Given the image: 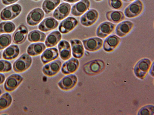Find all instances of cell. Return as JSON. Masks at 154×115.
<instances>
[{
    "label": "cell",
    "mask_w": 154,
    "mask_h": 115,
    "mask_svg": "<svg viewBox=\"0 0 154 115\" xmlns=\"http://www.w3.org/2000/svg\"><path fill=\"white\" fill-rule=\"evenodd\" d=\"M9 7L15 17L20 14L22 10L21 6L18 4H14Z\"/></svg>",
    "instance_id": "36"
},
{
    "label": "cell",
    "mask_w": 154,
    "mask_h": 115,
    "mask_svg": "<svg viewBox=\"0 0 154 115\" xmlns=\"http://www.w3.org/2000/svg\"><path fill=\"white\" fill-rule=\"evenodd\" d=\"M20 52V49L18 46L13 44L4 51L2 53V57L5 60H12L18 57Z\"/></svg>",
    "instance_id": "24"
},
{
    "label": "cell",
    "mask_w": 154,
    "mask_h": 115,
    "mask_svg": "<svg viewBox=\"0 0 154 115\" xmlns=\"http://www.w3.org/2000/svg\"><path fill=\"white\" fill-rule=\"evenodd\" d=\"M91 5L88 0H82L73 6L71 14L75 16H79L83 14L90 7Z\"/></svg>",
    "instance_id": "18"
},
{
    "label": "cell",
    "mask_w": 154,
    "mask_h": 115,
    "mask_svg": "<svg viewBox=\"0 0 154 115\" xmlns=\"http://www.w3.org/2000/svg\"><path fill=\"white\" fill-rule=\"evenodd\" d=\"M28 32V28L25 25H20L13 34V42L18 45L23 43L26 39Z\"/></svg>",
    "instance_id": "11"
},
{
    "label": "cell",
    "mask_w": 154,
    "mask_h": 115,
    "mask_svg": "<svg viewBox=\"0 0 154 115\" xmlns=\"http://www.w3.org/2000/svg\"><path fill=\"white\" fill-rule=\"evenodd\" d=\"M107 20L114 24H117L124 20L125 16L122 11L113 10L108 11L106 14Z\"/></svg>",
    "instance_id": "23"
},
{
    "label": "cell",
    "mask_w": 154,
    "mask_h": 115,
    "mask_svg": "<svg viewBox=\"0 0 154 115\" xmlns=\"http://www.w3.org/2000/svg\"><path fill=\"white\" fill-rule=\"evenodd\" d=\"M45 49V46L43 43H33L28 46L27 49V52L30 56H36L41 54Z\"/></svg>",
    "instance_id": "25"
},
{
    "label": "cell",
    "mask_w": 154,
    "mask_h": 115,
    "mask_svg": "<svg viewBox=\"0 0 154 115\" xmlns=\"http://www.w3.org/2000/svg\"><path fill=\"white\" fill-rule=\"evenodd\" d=\"M19 0H2V4L5 5H9L14 3Z\"/></svg>",
    "instance_id": "37"
},
{
    "label": "cell",
    "mask_w": 154,
    "mask_h": 115,
    "mask_svg": "<svg viewBox=\"0 0 154 115\" xmlns=\"http://www.w3.org/2000/svg\"><path fill=\"white\" fill-rule=\"evenodd\" d=\"M61 65L60 60H56L44 66L42 68V72L48 77L53 76L59 72Z\"/></svg>",
    "instance_id": "13"
},
{
    "label": "cell",
    "mask_w": 154,
    "mask_h": 115,
    "mask_svg": "<svg viewBox=\"0 0 154 115\" xmlns=\"http://www.w3.org/2000/svg\"><path fill=\"white\" fill-rule=\"evenodd\" d=\"M125 2H133L136 0H122Z\"/></svg>",
    "instance_id": "41"
},
{
    "label": "cell",
    "mask_w": 154,
    "mask_h": 115,
    "mask_svg": "<svg viewBox=\"0 0 154 115\" xmlns=\"http://www.w3.org/2000/svg\"><path fill=\"white\" fill-rule=\"evenodd\" d=\"M103 61L100 59H95L85 63L83 66L84 72L89 75L97 74L103 69L105 65Z\"/></svg>",
    "instance_id": "2"
},
{
    "label": "cell",
    "mask_w": 154,
    "mask_h": 115,
    "mask_svg": "<svg viewBox=\"0 0 154 115\" xmlns=\"http://www.w3.org/2000/svg\"><path fill=\"white\" fill-rule=\"evenodd\" d=\"M15 28V25L11 22L4 21L0 23V33H10Z\"/></svg>",
    "instance_id": "30"
},
{
    "label": "cell",
    "mask_w": 154,
    "mask_h": 115,
    "mask_svg": "<svg viewBox=\"0 0 154 115\" xmlns=\"http://www.w3.org/2000/svg\"><path fill=\"white\" fill-rule=\"evenodd\" d=\"M15 18L9 6L4 8L0 13V18L3 21L11 20Z\"/></svg>",
    "instance_id": "32"
},
{
    "label": "cell",
    "mask_w": 154,
    "mask_h": 115,
    "mask_svg": "<svg viewBox=\"0 0 154 115\" xmlns=\"http://www.w3.org/2000/svg\"><path fill=\"white\" fill-rule=\"evenodd\" d=\"M2 57V53L1 52H0V59Z\"/></svg>",
    "instance_id": "43"
},
{
    "label": "cell",
    "mask_w": 154,
    "mask_h": 115,
    "mask_svg": "<svg viewBox=\"0 0 154 115\" xmlns=\"http://www.w3.org/2000/svg\"><path fill=\"white\" fill-rule=\"evenodd\" d=\"M78 22L74 17H69L62 21L58 27L59 31L62 34L68 33L77 25Z\"/></svg>",
    "instance_id": "15"
},
{
    "label": "cell",
    "mask_w": 154,
    "mask_h": 115,
    "mask_svg": "<svg viewBox=\"0 0 154 115\" xmlns=\"http://www.w3.org/2000/svg\"><path fill=\"white\" fill-rule=\"evenodd\" d=\"M12 69L11 63L6 60H0V72H7Z\"/></svg>",
    "instance_id": "35"
},
{
    "label": "cell",
    "mask_w": 154,
    "mask_h": 115,
    "mask_svg": "<svg viewBox=\"0 0 154 115\" xmlns=\"http://www.w3.org/2000/svg\"><path fill=\"white\" fill-rule=\"evenodd\" d=\"M144 4L141 0H136L125 9L124 14L128 18H133L140 16L143 11Z\"/></svg>",
    "instance_id": "1"
},
{
    "label": "cell",
    "mask_w": 154,
    "mask_h": 115,
    "mask_svg": "<svg viewBox=\"0 0 154 115\" xmlns=\"http://www.w3.org/2000/svg\"><path fill=\"white\" fill-rule=\"evenodd\" d=\"M71 8V6L69 4L62 3L54 11L53 16L58 20H62L69 15Z\"/></svg>",
    "instance_id": "17"
},
{
    "label": "cell",
    "mask_w": 154,
    "mask_h": 115,
    "mask_svg": "<svg viewBox=\"0 0 154 115\" xmlns=\"http://www.w3.org/2000/svg\"><path fill=\"white\" fill-rule=\"evenodd\" d=\"M134 23L129 20L123 21L116 26L115 33L118 36L122 37L128 35L133 30Z\"/></svg>",
    "instance_id": "14"
},
{
    "label": "cell",
    "mask_w": 154,
    "mask_h": 115,
    "mask_svg": "<svg viewBox=\"0 0 154 115\" xmlns=\"http://www.w3.org/2000/svg\"><path fill=\"white\" fill-rule=\"evenodd\" d=\"M12 97L8 93L3 94L0 97V111L5 110L8 108L12 102Z\"/></svg>",
    "instance_id": "29"
},
{
    "label": "cell",
    "mask_w": 154,
    "mask_h": 115,
    "mask_svg": "<svg viewBox=\"0 0 154 115\" xmlns=\"http://www.w3.org/2000/svg\"><path fill=\"white\" fill-rule=\"evenodd\" d=\"M72 55L75 58H80L83 55L84 48L82 42L79 40L73 39L70 40Z\"/></svg>",
    "instance_id": "22"
},
{
    "label": "cell",
    "mask_w": 154,
    "mask_h": 115,
    "mask_svg": "<svg viewBox=\"0 0 154 115\" xmlns=\"http://www.w3.org/2000/svg\"><path fill=\"white\" fill-rule=\"evenodd\" d=\"M84 46L87 51L94 52L100 50L102 47L103 41L100 38L94 37L82 40Z\"/></svg>",
    "instance_id": "8"
},
{
    "label": "cell",
    "mask_w": 154,
    "mask_h": 115,
    "mask_svg": "<svg viewBox=\"0 0 154 115\" xmlns=\"http://www.w3.org/2000/svg\"><path fill=\"white\" fill-rule=\"evenodd\" d=\"M46 37V34L38 30L30 31L28 36V40L31 42H43Z\"/></svg>",
    "instance_id": "27"
},
{
    "label": "cell",
    "mask_w": 154,
    "mask_h": 115,
    "mask_svg": "<svg viewBox=\"0 0 154 115\" xmlns=\"http://www.w3.org/2000/svg\"><path fill=\"white\" fill-rule=\"evenodd\" d=\"M99 17L98 12L95 9H91L81 17L80 22L84 26L89 27L95 24L98 20Z\"/></svg>",
    "instance_id": "6"
},
{
    "label": "cell",
    "mask_w": 154,
    "mask_h": 115,
    "mask_svg": "<svg viewBox=\"0 0 154 115\" xmlns=\"http://www.w3.org/2000/svg\"><path fill=\"white\" fill-rule=\"evenodd\" d=\"M153 65H152V66L151 67V69L150 70V73L153 76Z\"/></svg>",
    "instance_id": "40"
},
{
    "label": "cell",
    "mask_w": 154,
    "mask_h": 115,
    "mask_svg": "<svg viewBox=\"0 0 154 115\" xmlns=\"http://www.w3.org/2000/svg\"><path fill=\"white\" fill-rule=\"evenodd\" d=\"M58 25V22L56 19L52 17H48L44 19L39 24L38 28L45 32L54 29Z\"/></svg>",
    "instance_id": "21"
},
{
    "label": "cell",
    "mask_w": 154,
    "mask_h": 115,
    "mask_svg": "<svg viewBox=\"0 0 154 115\" xmlns=\"http://www.w3.org/2000/svg\"><path fill=\"white\" fill-rule=\"evenodd\" d=\"M151 62L147 58L140 60L135 66L134 72L135 75L141 79H143L149 69Z\"/></svg>",
    "instance_id": "4"
},
{
    "label": "cell",
    "mask_w": 154,
    "mask_h": 115,
    "mask_svg": "<svg viewBox=\"0 0 154 115\" xmlns=\"http://www.w3.org/2000/svg\"><path fill=\"white\" fill-rule=\"evenodd\" d=\"M79 65V60L76 58H72L63 64L61 72L66 75L73 73L77 70Z\"/></svg>",
    "instance_id": "16"
},
{
    "label": "cell",
    "mask_w": 154,
    "mask_h": 115,
    "mask_svg": "<svg viewBox=\"0 0 154 115\" xmlns=\"http://www.w3.org/2000/svg\"><path fill=\"white\" fill-rule=\"evenodd\" d=\"M60 0H45L42 4V8L46 14L52 11L59 4Z\"/></svg>",
    "instance_id": "28"
},
{
    "label": "cell",
    "mask_w": 154,
    "mask_h": 115,
    "mask_svg": "<svg viewBox=\"0 0 154 115\" xmlns=\"http://www.w3.org/2000/svg\"><path fill=\"white\" fill-rule=\"evenodd\" d=\"M59 56L57 49L56 48L47 49L42 54L41 59L44 64L56 59Z\"/></svg>",
    "instance_id": "20"
},
{
    "label": "cell",
    "mask_w": 154,
    "mask_h": 115,
    "mask_svg": "<svg viewBox=\"0 0 154 115\" xmlns=\"http://www.w3.org/2000/svg\"><path fill=\"white\" fill-rule=\"evenodd\" d=\"M94 0L97 2H100V1H103V0Z\"/></svg>",
    "instance_id": "42"
},
{
    "label": "cell",
    "mask_w": 154,
    "mask_h": 115,
    "mask_svg": "<svg viewBox=\"0 0 154 115\" xmlns=\"http://www.w3.org/2000/svg\"><path fill=\"white\" fill-rule=\"evenodd\" d=\"M108 3L110 7L113 10H121L123 6L122 0H108Z\"/></svg>",
    "instance_id": "33"
},
{
    "label": "cell",
    "mask_w": 154,
    "mask_h": 115,
    "mask_svg": "<svg viewBox=\"0 0 154 115\" xmlns=\"http://www.w3.org/2000/svg\"><path fill=\"white\" fill-rule=\"evenodd\" d=\"M78 82L77 76L74 74L67 75L63 77L58 83L57 85L61 90L68 91L73 89Z\"/></svg>",
    "instance_id": "5"
},
{
    "label": "cell",
    "mask_w": 154,
    "mask_h": 115,
    "mask_svg": "<svg viewBox=\"0 0 154 115\" xmlns=\"http://www.w3.org/2000/svg\"><path fill=\"white\" fill-rule=\"evenodd\" d=\"M44 16V13L41 9H34L27 15L26 19L27 23L30 26L36 25L42 20Z\"/></svg>",
    "instance_id": "10"
},
{
    "label": "cell",
    "mask_w": 154,
    "mask_h": 115,
    "mask_svg": "<svg viewBox=\"0 0 154 115\" xmlns=\"http://www.w3.org/2000/svg\"><path fill=\"white\" fill-rule=\"evenodd\" d=\"M61 38V35L59 31H54L48 36L45 42V45L47 47H53L57 44Z\"/></svg>",
    "instance_id": "26"
},
{
    "label": "cell",
    "mask_w": 154,
    "mask_h": 115,
    "mask_svg": "<svg viewBox=\"0 0 154 115\" xmlns=\"http://www.w3.org/2000/svg\"><path fill=\"white\" fill-rule=\"evenodd\" d=\"M154 112V106L147 105L142 108L138 112V115H152Z\"/></svg>",
    "instance_id": "34"
},
{
    "label": "cell",
    "mask_w": 154,
    "mask_h": 115,
    "mask_svg": "<svg viewBox=\"0 0 154 115\" xmlns=\"http://www.w3.org/2000/svg\"><path fill=\"white\" fill-rule=\"evenodd\" d=\"M5 79V75L3 74L0 73V85L3 83Z\"/></svg>",
    "instance_id": "38"
},
{
    "label": "cell",
    "mask_w": 154,
    "mask_h": 115,
    "mask_svg": "<svg viewBox=\"0 0 154 115\" xmlns=\"http://www.w3.org/2000/svg\"><path fill=\"white\" fill-rule=\"evenodd\" d=\"M23 78L19 74H14L9 76L6 79L4 84L5 90L12 92L15 90L23 80Z\"/></svg>",
    "instance_id": "7"
},
{
    "label": "cell",
    "mask_w": 154,
    "mask_h": 115,
    "mask_svg": "<svg viewBox=\"0 0 154 115\" xmlns=\"http://www.w3.org/2000/svg\"><path fill=\"white\" fill-rule=\"evenodd\" d=\"M33 0V1H39V0Z\"/></svg>",
    "instance_id": "45"
},
{
    "label": "cell",
    "mask_w": 154,
    "mask_h": 115,
    "mask_svg": "<svg viewBox=\"0 0 154 115\" xmlns=\"http://www.w3.org/2000/svg\"><path fill=\"white\" fill-rule=\"evenodd\" d=\"M60 58L63 60H68L71 57V52L70 45L66 40H62L58 46Z\"/></svg>",
    "instance_id": "19"
},
{
    "label": "cell",
    "mask_w": 154,
    "mask_h": 115,
    "mask_svg": "<svg viewBox=\"0 0 154 115\" xmlns=\"http://www.w3.org/2000/svg\"><path fill=\"white\" fill-rule=\"evenodd\" d=\"M12 41V37L9 34H3L0 35V50L4 49L9 46Z\"/></svg>",
    "instance_id": "31"
},
{
    "label": "cell",
    "mask_w": 154,
    "mask_h": 115,
    "mask_svg": "<svg viewBox=\"0 0 154 115\" xmlns=\"http://www.w3.org/2000/svg\"><path fill=\"white\" fill-rule=\"evenodd\" d=\"M64 1H66V2L70 3H75L76 2H77L79 1L80 0H63Z\"/></svg>",
    "instance_id": "39"
},
{
    "label": "cell",
    "mask_w": 154,
    "mask_h": 115,
    "mask_svg": "<svg viewBox=\"0 0 154 115\" xmlns=\"http://www.w3.org/2000/svg\"><path fill=\"white\" fill-rule=\"evenodd\" d=\"M2 93V91L1 89L0 88V96L1 95Z\"/></svg>",
    "instance_id": "44"
},
{
    "label": "cell",
    "mask_w": 154,
    "mask_h": 115,
    "mask_svg": "<svg viewBox=\"0 0 154 115\" xmlns=\"http://www.w3.org/2000/svg\"><path fill=\"white\" fill-rule=\"evenodd\" d=\"M32 62V58L29 55L23 54L14 63L13 69L17 73L23 72L30 67Z\"/></svg>",
    "instance_id": "3"
},
{
    "label": "cell",
    "mask_w": 154,
    "mask_h": 115,
    "mask_svg": "<svg viewBox=\"0 0 154 115\" xmlns=\"http://www.w3.org/2000/svg\"><path fill=\"white\" fill-rule=\"evenodd\" d=\"M116 25L113 23L105 21L100 23L97 28L96 34L101 38H104L112 33L115 30Z\"/></svg>",
    "instance_id": "9"
},
{
    "label": "cell",
    "mask_w": 154,
    "mask_h": 115,
    "mask_svg": "<svg viewBox=\"0 0 154 115\" xmlns=\"http://www.w3.org/2000/svg\"><path fill=\"white\" fill-rule=\"evenodd\" d=\"M121 39L115 34H112L106 37L103 43V50L107 52L113 51L119 45Z\"/></svg>",
    "instance_id": "12"
}]
</instances>
